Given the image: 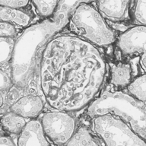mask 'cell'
Returning <instances> with one entry per match:
<instances>
[{
	"label": "cell",
	"instance_id": "10",
	"mask_svg": "<svg viewBox=\"0 0 146 146\" xmlns=\"http://www.w3.org/2000/svg\"><path fill=\"white\" fill-rule=\"evenodd\" d=\"M1 123L5 132L12 135H20L27 122L25 117L10 110L2 116Z\"/></svg>",
	"mask_w": 146,
	"mask_h": 146
},
{
	"label": "cell",
	"instance_id": "1",
	"mask_svg": "<svg viewBox=\"0 0 146 146\" xmlns=\"http://www.w3.org/2000/svg\"><path fill=\"white\" fill-rule=\"evenodd\" d=\"M71 19L73 31L99 46L110 45L116 36L98 11L90 5H80Z\"/></svg>",
	"mask_w": 146,
	"mask_h": 146
},
{
	"label": "cell",
	"instance_id": "2",
	"mask_svg": "<svg viewBox=\"0 0 146 146\" xmlns=\"http://www.w3.org/2000/svg\"><path fill=\"white\" fill-rule=\"evenodd\" d=\"M94 128V132L107 145H145L143 139L130 129L129 125L110 114H105L95 118Z\"/></svg>",
	"mask_w": 146,
	"mask_h": 146
},
{
	"label": "cell",
	"instance_id": "7",
	"mask_svg": "<svg viewBox=\"0 0 146 146\" xmlns=\"http://www.w3.org/2000/svg\"><path fill=\"white\" fill-rule=\"evenodd\" d=\"M43 102L39 96L28 94L19 98L10 107V110L25 119H35L43 111Z\"/></svg>",
	"mask_w": 146,
	"mask_h": 146
},
{
	"label": "cell",
	"instance_id": "3",
	"mask_svg": "<svg viewBox=\"0 0 146 146\" xmlns=\"http://www.w3.org/2000/svg\"><path fill=\"white\" fill-rule=\"evenodd\" d=\"M40 122L46 138L56 145H66L75 133V119L63 112L46 113Z\"/></svg>",
	"mask_w": 146,
	"mask_h": 146
},
{
	"label": "cell",
	"instance_id": "12",
	"mask_svg": "<svg viewBox=\"0 0 146 146\" xmlns=\"http://www.w3.org/2000/svg\"><path fill=\"white\" fill-rule=\"evenodd\" d=\"M145 74L139 76L133 81H131L128 84L127 89L129 92L135 98H136L143 104L145 103Z\"/></svg>",
	"mask_w": 146,
	"mask_h": 146
},
{
	"label": "cell",
	"instance_id": "6",
	"mask_svg": "<svg viewBox=\"0 0 146 146\" xmlns=\"http://www.w3.org/2000/svg\"><path fill=\"white\" fill-rule=\"evenodd\" d=\"M98 11L102 18L113 21L129 19V1H98L96 2Z\"/></svg>",
	"mask_w": 146,
	"mask_h": 146
},
{
	"label": "cell",
	"instance_id": "13",
	"mask_svg": "<svg viewBox=\"0 0 146 146\" xmlns=\"http://www.w3.org/2000/svg\"><path fill=\"white\" fill-rule=\"evenodd\" d=\"M37 13L43 18H48L52 15L56 11V9L59 3V1H33Z\"/></svg>",
	"mask_w": 146,
	"mask_h": 146
},
{
	"label": "cell",
	"instance_id": "16",
	"mask_svg": "<svg viewBox=\"0 0 146 146\" xmlns=\"http://www.w3.org/2000/svg\"><path fill=\"white\" fill-rule=\"evenodd\" d=\"M30 2L27 0H3L1 1L0 5L1 6L5 7V8H10L14 9H21L27 6Z\"/></svg>",
	"mask_w": 146,
	"mask_h": 146
},
{
	"label": "cell",
	"instance_id": "5",
	"mask_svg": "<svg viewBox=\"0 0 146 146\" xmlns=\"http://www.w3.org/2000/svg\"><path fill=\"white\" fill-rule=\"evenodd\" d=\"M47 139L40 121L32 119L27 122L19 135L18 145L20 146L49 145L50 142Z\"/></svg>",
	"mask_w": 146,
	"mask_h": 146
},
{
	"label": "cell",
	"instance_id": "8",
	"mask_svg": "<svg viewBox=\"0 0 146 146\" xmlns=\"http://www.w3.org/2000/svg\"><path fill=\"white\" fill-rule=\"evenodd\" d=\"M132 81V69L129 64L118 63L112 66L110 71V82L113 85L123 88Z\"/></svg>",
	"mask_w": 146,
	"mask_h": 146
},
{
	"label": "cell",
	"instance_id": "14",
	"mask_svg": "<svg viewBox=\"0 0 146 146\" xmlns=\"http://www.w3.org/2000/svg\"><path fill=\"white\" fill-rule=\"evenodd\" d=\"M146 2L145 1H137L135 2L134 6L132 7L129 14L130 17L133 19L134 23L136 25H145L146 24Z\"/></svg>",
	"mask_w": 146,
	"mask_h": 146
},
{
	"label": "cell",
	"instance_id": "15",
	"mask_svg": "<svg viewBox=\"0 0 146 146\" xmlns=\"http://www.w3.org/2000/svg\"><path fill=\"white\" fill-rule=\"evenodd\" d=\"M17 31H16L15 27L13 24L5 21H1V28H0V35L2 37H14L16 36Z\"/></svg>",
	"mask_w": 146,
	"mask_h": 146
},
{
	"label": "cell",
	"instance_id": "11",
	"mask_svg": "<svg viewBox=\"0 0 146 146\" xmlns=\"http://www.w3.org/2000/svg\"><path fill=\"white\" fill-rule=\"evenodd\" d=\"M101 139L94 136L84 127L80 128L76 133H74L72 137L66 143L67 145H101Z\"/></svg>",
	"mask_w": 146,
	"mask_h": 146
},
{
	"label": "cell",
	"instance_id": "9",
	"mask_svg": "<svg viewBox=\"0 0 146 146\" xmlns=\"http://www.w3.org/2000/svg\"><path fill=\"white\" fill-rule=\"evenodd\" d=\"M0 18L1 21L14 23L22 27L27 26L31 21V16L26 11L2 6L0 8Z\"/></svg>",
	"mask_w": 146,
	"mask_h": 146
},
{
	"label": "cell",
	"instance_id": "18",
	"mask_svg": "<svg viewBox=\"0 0 146 146\" xmlns=\"http://www.w3.org/2000/svg\"><path fill=\"white\" fill-rule=\"evenodd\" d=\"M140 65H141V68L144 71L145 70L146 67V57H145V52L142 53L140 58Z\"/></svg>",
	"mask_w": 146,
	"mask_h": 146
},
{
	"label": "cell",
	"instance_id": "17",
	"mask_svg": "<svg viewBox=\"0 0 146 146\" xmlns=\"http://www.w3.org/2000/svg\"><path fill=\"white\" fill-rule=\"evenodd\" d=\"M1 145H15L13 140L9 136H2L0 139Z\"/></svg>",
	"mask_w": 146,
	"mask_h": 146
},
{
	"label": "cell",
	"instance_id": "4",
	"mask_svg": "<svg viewBox=\"0 0 146 146\" xmlns=\"http://www.w3.org/2000/svg\"><path fill=\"white\" fill-rule=\"evenodd\" d=\"M145 25H137L123 32L116 38V46L125 55L145 52Z\"/></svg>",
	"mask_w": 146,
	"mask_h": 146
}]
</instances>
